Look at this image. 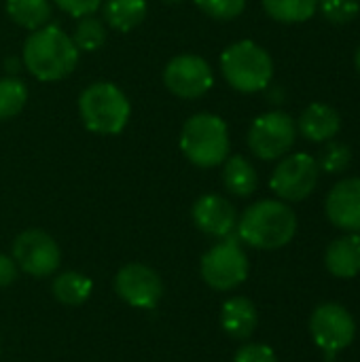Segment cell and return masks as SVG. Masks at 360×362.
<instances>
[{
    "label": "cell",
    "instance_id": "cell-29",
    "mask_svg": "<svg viewBox=\"0 0 360 362\" xmlns=\"http://www.w3.org/2000/svg\"><path fill=\"white\" fill-rule=\"evenodd\" d=\"M64 13H68L70 17H87V15H95V11L102 6L104 0H53Z\"/></svg>",
    "mask_w": 360,
    "mask_h": 362
},
{
    "label": "cell",
    "instance_id": "cell-27",
    "mask_svg": "<svg viewBox=\"0 0 360 362\" xmlns=\"http://www.w3.org/2000/svg\"><path fill=\"white\" fill-rule=\"evenodd\" d=\"M318 8L331 23H350L360 13V0H318Z\"/></svg>",
    "mask_w": 360,
    "mask_h": 362
},
{
    "label": "cell",
    "instance_id": "cell-13",
    "mask_svg": "<svg viewBox=\"0 0 360 362\" xmlns=\"http://www.w3.org/2000/svg\"><path fill=\"white\" fill-rule=\"evenodd\" d=\"M195 227L210 238H229L238 227V210L223 195H202L191 210Z\"/></svg>",
    "mask_w": 360,
    "mask_h": 362
},
{
    "label": "cell",
    "instance_id": "cell-3",
    "mask_svg": "<svg viewBox=\"0 0 360 362\" xmlns=\"http://www.w3.org/2000/svg\"><path fill=\"white\" fill-rule=\"evenodd\" d=\"M79 115L89 132L100 136H117L129 123L132 104L121 87L110 81H98L81 91Z\"/></svg>",
    "mask_w": 360,
    "mask_h": 362
},
{
    "label": "cell",
    "instance_id": "cell-2",
    "mask_svg": "<svg viewBox=\"0 0 360 362\" xmlns=\"http://www.w3.org/2000/svg\"><path fill=\"white\" fill-rule=\"evenodd\" d=\"M238 235L259 250H278L297 233V214L282 199H261L238 218Z\"/></svg>",
    "mask_w": 360,
    "mask_h": 362
},
{
    "label": "cell",
    "instance_id": "cell-1",
    "mask_svg": "<svg viewBox=\"0 0 360 362\" xmlns=\"http://www.w3.org/2000/svg\"><path fill=\"white\" fill-rule=\"evenodd\" d=\"M79 49L72 36L59 25H42L34 30L21 49V62L25 70L45 83L66 78L79 64Z\"/></svg>",
    "mask_w": 360,
    "mask_h": 362
},
{
    "label": "cell",
    "instance_id": "cell-9",
    "mask_svg": "<svg viewBox=\"0 0 360 362\" xmlns=\"http://www.w3.org/2000/svg\"><path fill=\"white\" fill-rule=\"evenodd\" d=\"M163 85L180 100H197L212 89L214 72L202 55L180 53L166 64Z\"/></svg>",
    "mask_w": 360,
    "mask_h": 362
},
{
    "label": "cell",
    "instance_id": "cell-25",
    "mask_svg": "<svg viewBox=\"0 0 360 362\" xmlns=\"http://www.w3.org/2000/svg\"><path fill=\"white\" fill-rule=\"evenodd\" d=\"M352 161V151L348 144L344 142H335V140H329L327 146L320 151V157H318V170L327 172V174H342Z\"/></svg>",
    "mask_w": 360,
    "mask_h": 362
},
{
    "label": "cell",
    "instance_id": "cell-14",
    "mask_svg": "<svg viewBox=\"0 0 360 362\" xmlns=\"http://www.w3.org/2000/svg\"><path fill=\"white\" fill-rule=\"evenodd\" d=\"M327 218L346 233L360 231V178L339 180L325 202Z\"/></svg>",
    "mask_w": 360,
    "mask_h": 362
},
{
    "label": "cell",
    "instance_id": "cell-18",
    "mask_svg": "<svg viewBox=\"0 0 360 362\" xmlns=\"http://www.w3.org/2000/svg\"><path fill=\"white\" fill-rule=\"evenodd\" d=\"M100 8L104 17L102 21L121 34L136 30L149 13L146 0H104Z\"/></svg>",
    "mask_w": 360,
    "mask_h": 362
},
{
    "label": "cell",
    "instance_id": "cell-22",
    "mask_svg": "<svg viewBox=\"0 0 360 362\" xmlns=\"http://www.w3.org/2000/svg\"><path fill=\"white\" fill-rule=\"evenodd\" d=\"M261 2L265 13L282 23L308 21L318 8V0H261Z\"/></svg>",
    "mask_w": 360,
    "mask_h": 362
},
{
    "label": "cell",
    "instance_id": "cell-26",
    "mask_svg": "<svg viewBox=\"0 0 360 362\" xmlns=\"http://www.w3.org/2000/svg\"><path fill=\"white\" fill-rule=\"evenodd\" d=\"M193 2L204 15L216 21H231L240 17L246 8V0H193Z\"/></svg>",
    "mask_w": 360,
    "mask_h": 362
},
{
    "label": "cell",
    "instance_id": "cell-5",
    "mask_svg": "<svg viewBox=\"0 0 360 362\" xmlns=\"http://www.w3.org/2000/svg\"><path fill=\"white\" fill-rule=\"evenodd\" d=\"M180 151L197 168L223 165L229 157L227 123L212 112L193 115L180 132Z\"/></svg>",
    "mask_w": 360,
    "mask_h": 362
},
{
    "label": "cell",
    "instance_id": "cell-31",
    "mask_svg": "<svg viewBox=\"0 0 360 362\" xmlns=\"http://www.w3.org/2000/svg\"><path fill=\"white\" fill-rule=\"evenodd\" d=\"M354 66H356V70H359L360 74V47L356 49V53H354Z\"/></svg>",
    "mask_w": 360,
    "mask_h": 362
},
{
    "label": "cell",
    "instance_id": "cell-6",
    "mask_svg": "<svg viewBox=\"0 0 360 362\" xmlns=\"http://www.w3.org/2000/svg\"><path fill=\"white\" fill-rule=\"evenodd\" d=\"M199 272L210 288L223 293L238 288L248 278L250 265L240 242L233 238H225L202 257Z\"/></svg>",
    "mask_w": 360,
    "mask_h": 362
},
{
    "label": "cell",
    "instance_id": "cell-23",
    "mask_svg": "<svg viewBox=\"0 0 360 362\" xmlns=\"http://www.w3.org/2000/svg\"><path fill=\"white\" fill-rule=\"evenodd\" d=\"M28 102V87L21 78L4 76L0 78V121L17 117Z\"/></svg>",
    "mask_w": 360,
    "mask_h": 362
},
{
    "label": "cell",
    "instance_id": "cell-30",
    "mask_svg": "<svg viewBox=\"0 0 360 362\" xmlns=\"http://www.w3.org/2000/svg\"><path fill=\"white\" fill-rule=\"evenodd\" d=\"M17 278V265L13 261V257L0 255V288L11 286Z\"/></svg>",
    "mask_w": 360,
    "mask_h": 362
},
{
    "label": "cell",
    "instance_id": "cell-12",
    "mask_svg": "<svg viewBox=\"0 0 360 362\" xmlns=\"http://www.w3.org/2000/svg\"><path fill=\"white\" fill-rule=\"evenodd\" d=\"M117 295L132 308L153 310L163 297V282L155 269L142 263H129L115 276Z\"/></svg>",
    "mask_w": 360,
    "mask_h": 362
},
{
    "label": "cell",
    "instance_id": "cell-24",
    "mask_svg": "<svg viewBox=\"0 0 360 362\" xmlns=\"http://www.w3.org/2000/svg\"><path fill=\"white\" fill-rule=\"evenodd\" d=\"M72 42L76 45L79 51H98L106 42V23L95 15L81 17L72 32Z\"/></svg>",
    "mask_w": 360,
    "mask_h": 362
},
{
    "label": "cell",
    "instance_id": "cell-20",
    "mask_svg": "<svg viewBox=\"0 0 360 362\" xmlns=\"http://www.w3.org/2000/svg\"><path fill=\"white\" fill-rule=\"evenodd\" d=\"M4 8L13 23L32 32L51 19V0H6Z\"/></svg>",
    "mask_w": 360,
    "mask_h": 362
},
{
    "label": "cell",
    "instance_id": "cell-21",
    "mask_svg": "<svg viewBox=\"0 0 360 362\" xmlns=\"http://www.w3.org/2000/svg\"><path fill=\"white\" fill-rule=\"evenodd\" d=\"M91 280L79 272H66V274H59L55 280H53V297L64 303V305H81L89 299L91 295Z\"/></svg>",
    "mask_w": 360,
    "mask_h": 362
},
{
    "label": "cell",
    "instance_id": "cell-17",
    "mask_svg": "<svg viewBox=\"0 0 360 362\" xmlns=\"http://www.w3.org/2000/svg\"><path fill=\"white\" fill-rule=\"evenodd\" d=\"M259 322V314L255 303L248 297H231L223 303L221 325L225 333L233 339H248Z\"/></svg>",
    "mask_w": 360,
    "mask_h": 362
},
{
    "label": "cell",
    "instance_id": "cell-16",
    "mask_svg": "<svg viewBox=\"0 0 360 362\" xmlns=\"http://www.w3.org/2000/svg\"><path fill=\"white\" fill-rule=\"evenodd\" d=\"M342 127L339 112L327 104L314 102L299 117V132L310 142H329Z\"/></svg>",
    "mask_w": 360,
    "mask_h": 362
},
{
    "label": "cell",
    "instance_id": "cell-8",
    "mask_svg": "<svg viewBox=\"0 0 360 362\" xmlns=\"http://www.w3.org/2000/svg\"><path fill=\"white\" fill-rule=\"evenodd\" d=\"M318 163L308 153L284 155L276 165L269 187L282 202H303L318 185Z\"/></svg>",
    "mask_w": 360,
    "mask_h": 362
},
{
    "label": "cell",
    "instance_id": "cell-28",
    "mask_svg": "<svg viewBox=\"0 0 360 362\" xmlns=\"http://www.w3.org/2000/svg\"><path fill=\"white\" fill-rule=\"evenodd\" d=\"M233 362H278L274 350L263 344H246L233 356Z\"/></svg>",
    "mask_w": 360,
    "mask_h": 362
},
{
    "label": "cell",
    "instance_id": "cell-7",
    "mask_svg": "<svg viewBox=\"0 0 360 362\" xmlns=\"http://www.w3.org/2000/svg\"><path fill=\"white\" fill-rule=\"evenodd\" d=\"M297 125L289 112L272 110L257 117L248 129V148L263 161L282 159L295 144Z\"/></svg>",
    "mask_w": 360,
    "mask_h": 362
},
{
    "label": "cell",
    "instance_id": "cell-4",
    "mask_svg": "<svg viewBox=\"0 0 360 362\" xmlns=\"http://www.w3.org/2000/svg\"><path fill=\"white\" fill-rule=\"evenodd\" d=\"M221 72L231 89L240 93H257L272 83L274 59L255 40H238L223 51Z\"/></svg>",
    "mask_w": 360,
    "mask_h": 362
},
{
    "label": "cell",
    "instance_id": "cell-10",
    "mask_svg": "<svg viewBox=\"0 0 360 362\" xmlns=\"http://www.w3.org/2000/svg\"><path fill=\"white\" fill-rule=\"evenodd\" d=\"M13 261L17 269L25 272L34 278H49L53 272H57L62 263V252L57 242L40 231V229H28L19 233L13 242Z\"/></svg>",
    "mask_w": 360,
    "mask_h": 362
},
{
    "label": "cell",
    "instance_id": "cell-19",
    "mask_svg": "<svg viewBox=\"0 0 360 362\" xmlns=\"http://www.w3.org/2000/svg\"><path fill=\"white\" fill-rule=\"evenodd\" d=\"M223 182H225V189L236 195V197H248L257 191V185H259V176H257V170L255 165L242 157V155H233V157H227L225 159V165H223Z\"/></svg>",
    "mask_w": 360,
    "mask_h": 362
},
{
    "label": "cell",
    "instance_id": "cell-11",
    "mask_svg": "<svg viewBox=\"0 0 360 362\" xmlns=\"http://www.w3.org/2000/svg\"><path fill=\"white\" fill-rule=\"evenodd\" d=\"M310 333L318 348L329 354H337L354 341L356 322L344 305L323 303L310 318Z\"/></svg>",
    "mask_w": 360,
    "mask_h": 362
},
{
    "label": "cell",
    "instance_id": "cell-15",
    "mask_svg": "<svg viewBox=\"0 0 360 362\" xmlns=\"http://www.w3.org/2000/svg\"><path fill=\"white\" fill-rule=\"evenodd\" d=\"M325 265L331 276L350 280L360 274V235L346 233L333 240L325 252Z\"/></svg>",
    "mask_w": 360,
    "mask_h": 362
},
{
    "label": "cell",
    "instance_id": "cell-32",
    "mask_svg": "<svg viewBox=\"0 0 360 362\" xmlns=\"http://www.w3.org/2000/svg\"><path fill=\"white\" fill-rule=\"evenodd\" d=\"M161 2H166V4H180V2H185V0H161Z\"/></svg>",
    "mask_w": 360,
    "mask_h": 362
}]
</instances>
